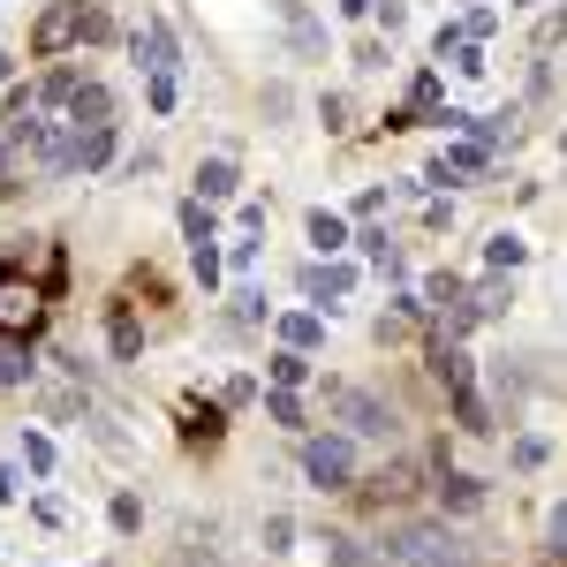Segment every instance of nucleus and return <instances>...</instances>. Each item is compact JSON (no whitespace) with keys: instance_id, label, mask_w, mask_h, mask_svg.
<instances>
[{"instance_id":"obj_25","label":"nucleus","mask_w":567,"mask_h":567,"mask_svg":"<svg viewBox=\"0 0 567 567\" xmlns=\"http://www.w3.org/2000/svg\"><path fill=\"white\" fill-rule=\"evenodd\" d=\"M265 416H272V424H303V401H296V386H272V393H265Z\"/></svg>"},{"instance_id":"obj_5","label":"nucleus","mask_w":567,"mask_h":567,"mask_svg":"<svg viewBox=\"0 0 567 567\" xmlns=\"http://www.w3.org/2000/svg\"><path fill=\"white\" fill-rule=\"evenodd\" d=\"M84 39V0H53V8H45L39 16V53H61V45H76Z\"/></svg>"},{"instance_id":"obj_16","label":"nucleus","mask_w":567,"mask_h":567,"mask_svg":"<svg viewBox=\"0 0 567 567\" xmlns=\"http://www.w3.org/2000/svg\"><path fill=\"white\" fill-rule=\"evenodd\" d=\"M409 492H424V470L416 462H386L379 470V499H409Z\"/></svg>"},{"instance_id":"obj_13","label":"nucleus","mask_w":567,"mask_h":567,"mask_svg":"<svg viewBox=\"0 0 567 567\" xmlns=\"http://www.w3.org/2000/svg\"><path fill=\"white\" fill-rule=\"evenodd\" d=\"M355 243H363V258H371V272H386V280H401V250L386 243V227H363Z\"/></svg>"},{"instance_id":"obj_9","label":"nucleus","mask_w":567,"mask_h":567,"mask_svg":"<svg viewBox=\"0 0 567 567\" xmlns=\"http://www.w3.org/2000/svg\"><path fill=\"white\" fill-rule=\"evenodd\" d=\"M272 16L288 23V39H296V53H310V61H326V31L303 16V0H272Z\"/></svg>"},{"instance_id":"obj_17","label":"nucleus","mask_w":567,"mask_h":567,"mask_svg":"<svg viewBox=\"0 0 567 567\" xmlns=\"http://www.w3.org/2000/svg\"><path fill=\"white\" fill-rule=\"evenodd\" d=\"M326 567H386V553H371L355 537H326Z\"/></svg>"},{"instance_id":"obj_40","label":"nucleus","mask_w":567,"mask_h":567,"mask_svg":"<svg viewBox=\"0 0 567 567\" xmlns=\"http://www.w3.org/2000/svg\"><path fill=\"white\" fill-rule=\"evenodd\" d=\"M560 152H567V136H560Z\"/></svg>"},{"instance_id":"obj_26","label":"nucleus","mask_w":567,"mask_h":567,"mask_svg":"<svg viewBox=\"0 0 567 567\" xmlns=\"http://www.w3.org/2000/svg\"><path fill=\"white\" fill-rule=\"evenodd\" d=\"M515 303V296H507V288H499V280H484L477 296H470V310H477V318H499V310Z\"/></svg>"},{"instance_id":"obj_36","label":"nucleus","mask_w":567,"mask_h":567,"mask_svg":"<svg viewBox=\"0 0 567 567\" xmlns=\"http://www.w3.org/2000/svg\"><path fill=\"white\" fill-rule=\"evenodd\" d=\"M545 462V439H515V470H537Z\"/></svg>"},{"instance_id":"obj_34","label":"nucleus","mask_w":567,"mask_h":567,"mask_svg":"<svg viewBox=\"0 0 567 567\" xmlns=\"http://www.w3.org/2000/svg\"><path fill=\"white\" fill-rule=\"evenodd\" d=\"M409 106H416V114H432V122H439V76H416V91H409Z\"/></svg>"},{"instance_id":"obj_38","label":"nucleus","mask_w":567,"mask_h":567,"mask_svg":"<svg viewBox=\"0 0 567 567\" xmlns=\"http://www.w3.org/2000/svg\"><path fill=\"white\" fill-rule=\"evenodd\" d=\"M333 8H341V16H363V8H379V0H333Z\"/></svg>"},{"instance_id":"obj_3","label":"nucleus","mask_w":567,"mask_h":567,"mask_svg":"<svg viewBox=\"0 0 567 567\" xmlns=\"http://www.w3.org/2000/svg\"><path fill=\"white\" fill-rule=\"evenodd\" d=\"M303 477L318 484V492H349V484H355V439L349 432L303 439Z\"/></svg>"},{"instance_id":"obj_4","label":"nucleus","mask_w":567,"mask_h":567,"mask_svg":"<svg viewBox=\"0 0 567 567\" xmlns=\"http://www.w3.org/2000/svg\"><path fill=\"white\" fill-rule=\"evenodd\" d=\"M484 167H492V144H477V136H470V144H446L432 167H424V182H439V189H446V182H477Z\"/></svg>"},{"instance_id":"obj_32","label":"nucleus","mask_w":567,"mask_h":567,"mask_svg":"<svg viewBox=\"0 0 567 567\" xmlns=\"http://www.w3.org/2000/svg\"><path fill=\"white\" fill-rule=\"evenodd\" d=\"M31 310H39L31 288H0V318H31Z\"/></svg>"},{"instance_id":"obj_2","label":"nucleus","mask_w":567,"mask_h":567,"mask_svg":"<svg viewBox=\"0 0 567 567\" xmlns=\"http://www.w3.org/2000/svg\"><path fill=\"white\" fill-rule=\"evenodd\" d=\"M326 416H341L349 439H393V409L379 393L349 386V379H326Z\"/></svg>"},{"instance_id":"obj_6","label":"nucleus","mask_w":567,"mask_h":567,"mask_svg":"<svg viewBox=\"0 0 567 567\" xmlns=\"http://www.w3.org/2000/svg\"><path fill=\"white\" fill-rule=\"evenodd\" d=\"M69 122H76V130H114V91L106 84H76L69 91Z\"/></svg>"},{"instance_id":"obj_39","label":"nucleus","mask_w":567,"mask_h":567,"mask_svg":"<svg viewBox=\"0 0 567 567\" xmlns=\"http://www.w3.org/2000/svg\"><path fill=\"white\" fill-rule=\"evenodd\" d=\"M560 31H567V8H560V16H553V31H545V39H560Z\"/></svg>"},{"instance_id":"obj_10","label":"nucleus","mask_w":567,"mask_h":567,"mask_svg":"<svg viewBox=\"0 0 567 567\" xmlns=\"http://www.w3.org/2000/svg\"><path fill=\"white\" fill-rule=\"evenodd\" d=\"M355 288V265H303V296L326 303V296H349Z\"/></svg>"},{"instance_id":"obj_18","label":"nucleus","mask_w":567,"mask_h":567,"mask_svg":"<svg viewBox=\"0 0 567 567\" xmlns=\"http://www.w3.org/2000/svg\"><path fill=\"white\" fill-rule=\"evenodd\" d=\"M318 333H326L318 310H288V318H280V341H288V349H318Z\"/></svg>"},{"instance_id":"obj_20","label":"nucleus","mask_w":567,"mask_h":567,"mask_svg":"<svg viewBox=\"0 0 567 567\" xmlns=\"http://www.w3.org/2000/svg\"><path fill=\"white\" fill-rule=\"evenodd\" d=\"M484 258H492V272H515V265L529 258V243H523V235H507V227H499V235L484 243Z\"/></svg>"},{"instance_id":"obj_1","label":"nucleus","mask_w":567,"mask_h":567,"mask_svg":"<svg viewBox=\"0 0 567 567\" xmlns=\"http://www.w3.org/2000/svg\"><path fill=\"white\" fill-rule=\"evenodd\" d=\"M379 553H386L393 567H462V545H454V529H446V523H409V529H393Z\"/></svg>"},{"instance_id":"obj_27","label":"nucleus","mask_w":567,"mask_h":567,"mask_svg":"<svg viewBox=\"0 0 567 567\" xmlns=\"http://www.w3.org/2000/svg\"><path fill=\"white\" fill-rule=\"evenodd\" d=\"M23 462H31V477H45V470H53V439H45V432H23Z\"/></svg>"},{"instance_id":"obj_35","label":"nucleus","mask_w":567,"mask_h":567,"mask_svg":"<svg viewBox=\"0 0 567 567\" xmlns=\"http://www.w3.org/2000/svg\"><path fill=\"white\" fill-rule=\"evenodd\" d=\"M114 349L136 355V318H130V310H114Z\"/></svg>"},{"instance_id":"obj_30","label":"nucleus","mask_w":567,"mask_h":567,"mask_svg":"<svg viewBox=\"0 0 567 567\" xmlns=\"http://www.w3.org/2000/svg\"><path fill=\"white\" fill-rule=\"evenodd\" d=\"M189 265H197V280H205V288H219V243H197Z\"/></svg>"},{"instance_id":"obj_24","label":"nucleus","mask_w":567,"mask_h":567,"mask_svg":"<svg viewBox=\"0 0 567 567\" xmlns=\"http://www.w3.org/2000/svg\"><path fill=\"white\" fill-rule=\"evenodd\" d=\"M303 379H310V355L303 349H280V355H272V386H303Z\"/></svg>"},{"instance_id":"obj_11","label":"nucleus","mask_w":567,"mask_h":567,"mask_svg":"<svg viewBox=\"0 0 567 567\" xmlns=\"http://www.w3.org/2000/svg\"><path fill=\"white\" fill-rule=\"evenodd\" d=\"M303 235L318 243V258H333V250H349V219H341V213H326V205H318V213L303 219Z\"/></svg>"},{"instance_id":"obj_29","label":"nucleus","mask_w":567,"mask_h":567,"mask_svg":"<svg viewBox=\"0 0 567 567\" xmlns=\"http://www.w3.org/2000/svg\"><path fill=\"white\" fill-rule=\"evenodd\" d=\"M144 99H152V114H175V69H159V76L144 84Z\"/></svg>"},{"instance_id":"obj_33","label":"nucleus","mask_w":567,"mask_h":567,"mask_svg":"<svg viewBox=\"0 0 567 567\" xmlns=\"http://www.w3.org/2000/svg\"><path fill=\"white\" fill-rule=\"evenodd\" d=\"M454 69H462V76H484L492 61H484V45H477V39H462V45H454Z\"/></svg>"},{"instance_id":"obj_28","label":"nucleus","mask_w":567,"mask_h":567,"mask_svg":"<svg viewBox=\"0 0 567 567\" xmlns=\"http://www.w3.org/2000/svg\"><path fill=\"white\" fill-rule=\"evenodd\" d=\"M106 515H114V529H122V537H136V529H144V507H136V492H122Z\"/></svg>"},{"instance_id":"obj_37","label":"nucleus","mask_w":567,"mask_h":567,"mask_svg":"<svg viewBox=\"0 0 567 567\" xmlns=\"http://www.w3.org/2000/svg\"><path fill=\"white\" fill-rule=\"evenodd\" d=\"M288 537H296V523H288V515H272V523H265V545H272V553H288Z\"/></svg>"},{"instance_id":"obj_7","label":"nucleus","mask_w":567,"mask_h":567,"mask_svg":"<svg viewBox=\"0 0 567 567\" xmlns=\"http://www.w3.org/2000/svg\"><path fill=\"white\" fill-rule=\"evenodd\" d=\"M130 53H136V69L159 76V69H175V31H167V23H144V31L130 39Z\"/></svg>"},{"instance_id":"obj_8","label":"nucleus","mask_w":567,"mask_h":567,"mask_svg":"<svg viewBox=\"0 0 567 567\" xmlns=\"http://www.w3.org/2000/svg\"><path fill=\"white\" fill-rule=\"evenodd\" d=\"M484 507V484L462 477V470H439V515H477Z\"/></svg>"},{"instance_id":"obj_22","label":"nucleus","mask_w":567,"mask_h":567,"mask_svg":"<svg viewBox=\"0 0 567 567\" xmlns=\"http://www.w3.org/2000/svg\"><path fill=\"white\" fill-rule=\"evenodd\" d=\"M454 416H462V432H492V416H484V393H477V386H454Z\"/></svg>"},{"instance_id":"obj_23","label":"nucleus","mask_w":567,"mask_h":567,"mask_svg":"<svg viewBox=\"0 0 567 567\" xmlns=\"http://www.w3.org/2000/svg\"><path fill=\"white\" fill-rule=\"evenodd\" d=\"M31 379V349L23 341H0V386H23Z\"/></svg>"},{"instance_id":"obj_15","label":"nucleus","mask_w":567,"mask_h":567,"mask_svg":"<svg viewBox=\"0 0 567 567\" xmlns=\"http://www.w3.org/2000/svg\"><path fill=\"white\" fill-rule=\"evenodd\" d=\"M197 197H205V205L235 197V159H205V167H197Z\"/></svg>"},{"instance_id":"obj_21","label":"nucleus","mask_w":567,"mask_h":567,"mask_svg":"<svg viewBox=\"0 0 567 567\" xmlns=\"http://www.w3.org/2000/svg\"><path fill=\"white\" fill-rule=\"evenodd\" d=\"M454 303H470V288H462L454 272H439V280H424V310H439V318H446Z\"/></svg>"},{"instance_id":"obj_31","label":"nucleus","mask_w":567,"mask_h":567,"mask_svg":"<svg viewBox=\"0 0 567 567\" xmlns=\"http://www.w3.org/2000/svg\"><path fill=\"white\" fill-rule=\"evenodd\" d=\"M545 553H553V560H567V499L553 507V523H545Z\"/></svg>"},{"instance_id":"obj_19","label":"nucleus","mask_w":567,"mask_h":567,"mask_svg":"<svg viewBox=\"0 0 567 567\" xmlns=\"http://www.w3.org/2000/svg\"><path fill=\"white\" fill-rule=\"evenodd\" d=\"M182 235H189V250H197V243H219L213 205H205V197H189V205H182Z\"/></svg>"},{"instance_id":"obj_14","label":"nucleus","mask_w":567,"mask_h":567,"mask_svg":"<svg viewBox=\"0 0 567 567\" xmlns=\"http://www.w3.org/2000/svg\"><path fill=\"white\" fill-rule=\"evenodd\" d=\"M106 159H114V130H76V175L106 167Z\"/></svg>"},{"instance_id":"obj_12","label":"nucleus","mask_w":567,"mask_h":567,"mask_svg":"<svg viewBox=\"0 0 567 567\" xmlns=\"http://www.w3.org/2000/svg\"><path fill=\"white\" fill-rule=\"evenodd\" d=\"M432 379L439 386H470V355H462V341H446V333L432 341Z\"/></svg>"}]
</instances>
